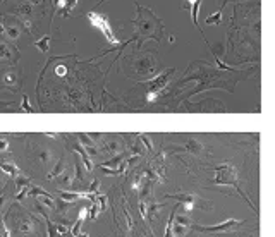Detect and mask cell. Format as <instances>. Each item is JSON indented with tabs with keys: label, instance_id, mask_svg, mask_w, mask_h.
<instances>
[{
	"label": "cell",
	"instance_id": "obj_1",
	"mask_svg": "<svg viewBox=\"0 0 275 237\" xmlns=\"http://www.w3.org/2000/svg\"><path fill=\"white\" fill-rule=\"evenodd\" d=\"M136 7V19L133 21L136 33L133 36V42H136V50H141V45L146 40H155L157 43L162 42L163 36V23L152 9H146L139 4H134Z\"/></svg>",
	"mask_w": 275,
	"mask_h": 237
},
{
	"label": "cell",
	"instance_id": "obj_2",
	"mask_svg": "<svg viewBox=\"0 0 275 237\" xmlns=\"http://www.w3.org/2000/svg\"><path fill=\"white\" fill-rule=\"evenodd\" d=\"M122 69L134 79H145V77H152L159 69V64L153 53H134L131 57L124 59Z\"/></svg>",
	"mask_w": 275,
	"mask_h": 237
},
{
	"label": "cell",
	"instance_id": "obj_3",
	"mask_svg": "<svg viewBox=\"0 0 275 237\" xmlns=\"http://www.w3.org/2000/svg\"><path fill=\"white\" fill-rule=\"evenodd\" d=\"M86 18L92 21V24L95 26V28H98L100 31L103 33V36H105L107 42L110 43V48H112V50L124 48L127 43H133V38L127 40V42H124V43L119 42V38H117L115 33H114L112 24H110V19H109V16H107V14H98V12H88V14H86Z\"/></svg>",
	"mask_w": 275,
	"mask_h": 237
},
{
	"label": "cell",
	"instance_id": "obj_4",
	"mask_svg": "<svg viewBox=\"0 0 275 237\" xmlns=\"http://www.w3.org/2000/svg\"><path fill=\"white\" fill-rule=\"evenodd\" d=\"M21 83H23V74L19 69H9L4 74V77H2V86L11 90L12 93L21 88Z\"/></svg>",
	"mask_w": 275,
	"mask_h": 237
},
{
	"label": "cell",
	"instance_id": "obj_5",
	"mask_svg": "<svg viewBox=\"0 0 275 237\" xmlns=\"http://www.w3.org/2000/svg\"><path fill=\"white\" fill-rule=\"evenodd\" d=\"M19 52L16 47H12L11 43L2 42L0 40V60H7V62H18Z\"/></svg>",
	"mask_w": 275,
	"mask_h": 237
},
{
	"label": "cell",
	"instance_id": "obj_6",
	"mask_svg": "<svg viewBox=\"0 0 275 237\" xmlns=\"http://www.w3.org/2000/svg\"><path fill=\"white\" fill-rule=\"evenodd\" d=\"M203 0H186V4H184V9H191V19H193V24L198 28V31L201 33V36H203V29H201L200 23H198V11H200V5ZM205 40V38H203ZM205 43L208 45V42L205 40Z\"/></svg>",
	"mask_w": 275,
	"mask_h": 237
},
{
	"label": "cell",
	"instance_id": "obj_7",
	"mask_svg": "<svg viewBox=\"0 0 275 237\" xmlns=\"http://www.w3.org/2000/svg\"><path fill=\"white\" fill-rule=\"evenodd\" d=\"M217 182L226 184V182H236V170L229 165H222L217 168Z\"/></svg>",
	"mask_w": 275,
	"mask_h": 237
},
{
	"label": "cell",
	"instance_id": "obj_8",
	"mask_svg": "<svg viewBox=\"0 0 275 237\" xmlns=\"http://www.w3.org/2000/svg\"><path fill=\"white\" fill-rule=\"evenodd\" d=\"M76 4H78V0H55V9H59L64 18H69Z\"/></svg>",
	"mask_w": 275,
	"mask_h": 237
},
{
	"label": "cell",
	"instance_id": "obj_9",
	"mask_svg": "<svg viewBox=\"0 0 275 237\" xmlns=\"http://www.w3.org/2000/svg\"><path fill=\"white\" fill-rule=\"evenodd\" d=\"M5 26V35L9 36V38L12 40H18L19 35H21V28H19L18 23H11V24H4Z\"/></svg>",
	"mask_w": 275,
	"mask_h": 237
},
{
	"label": "cell",
	"instance_id": "obj_10",
	"mask_svg": "<svg viewBox=\"0 0 275 237\" xmlns=\"http://www.w3.org/2000/svg\"><path fill=\"white\" fill-rule=\"evenodd\" d=\"M222 11L224 9H219V11H215L213 14H210V16H206V19H205V23L206 24H210V26H215V24H220L222 23Z\"/></svg>",
	"mask_w": 275,
	"mask_h": 237
},
{
	"label": "cell",
	"instance_id": "obj_11",
	"mask_svg": "<svg viewBox=\"0 0 275 237\" xmlns=\"http://www.w3.org/2000/svg\"><path fill=\"white\" fill-rule=\"evenodd\" d=\"M241 222H237V220H229V222L222 223V225H215V227H208V229H203V230H208V232H213V230H229V229H234V227H237Z\"/></svg>",
	"mask_w": 275,
	"mask_h": 237
},
{
	"label": "cell",
	"instance_id": "obj_12",
	"mask_svg": "<svg viewBox=\"0 0 275 237\" xmlns=\"http://www.w3.org/2000/svg\"><path fill=\"white\" fill-rule=\"evenodd\" d=\"M35 45H36V48H38L40 52L46 53V52L50 50V36H43V38L38 40V42H36Z\"/></svg>",
	"mask_w": 275,
	"mask_h": 237
},
{
	"label": "cell",
	"instance_id": "obj_13",
	"mask_svg": "<svg viewBox=\"0 0 275 237\" xmlns=\"http://www.w3.org/2000/svg\"><path fill=\"white\" fill-rule=\"evenodd\" d=\"M23 110H28V112H33V108L29 107V101H28V98H23Z\"/></svg>",
	"mask_w": 275,
	"mask_h": 237
},
{
	"label": "cell",
	"instance_id": "obj_14",
	"mask_svg": "<svg viewBox=\"0 0 275 237\" xmlns=\"http://www.w3.org/2000/svg\"><path fill=\"white\" fill-rule=\"evenodd\" d=\"M7 146H9V143L5 140H0V151H5L7 150Z\"/></svg>",
	"mask_w": 275,
	"mask_h": 237
},
{
	"label": "cell",
	"instance_id": "obj_15",
	"mask_svg": "<svg viewBox=\"0 0 275 237\" xmlns=\"http://www.w3.org/2000/svg\"><path fill=\"white\" fill-rule=\"evenodd\" d=\"M5 33V26H4V23H0V35H4Z\"/></svg>",
	"mask_w": 275,
	"mask_h": 237
},
{
	"label": "cell",
	"instance_id": "obj_16",
	"mask_svg": "<svg viewBox=\"0 0 275 237\" xmlns=\"http://www.w3.org/2000/svg\"><path fill=\"white\" fill-rule=\"evenodd\" d=\"M227 2H232V0H224V2H222V5H220V9H224V7H226V4H227Z\"/></svg>",
	"mask_w": 275,
	"mask_h": 237
},
{
	"label": "cell",
	"instance_id": "obj_17",
	"mask_svg": "<svg viewBox=\"0 0 275 237\" xmlns=\"http://www.w3.org/2000/svg\"><path fill=\"white\" fill-rule=\"evenodd\" d=\"M103 2H105V0H102V2H98V4H96V7H98L100 4H103ZM96 7H95V9H96Z\"/></svg>",
	"mask_w": 275,
	"mask_h": 237
},
{
	"label": "cell",
	"instance_id": "obj_18",
	"mask_svg": "<svg viewBox=\"0 0 275 237\" xmlns=\"http://www.w3.org/2000/svg\"><path fill=\"white\" fill-rule=\"evenodd\" d=\"M0 4H2V0H0Z\"/></svg>",
	"mask_w": 275,
	"mask_h": 237
}]
</instances>
